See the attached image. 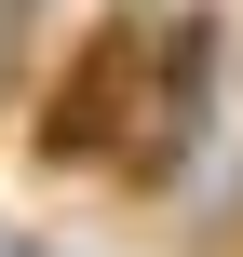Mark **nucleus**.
Listing matches in <instances>:
<instances>
[{
  "mask_svg": "<svg viewBox=\"0 0 243 257\" xmlns=\"http://www.w3.org/2000/svg\"><path fill=\"white\" fill-rule=\"evenodd\" d=\"M149 0H108V14H81L68 27V54L41 68V95H27V163L41 176H108L122 149H135V108H149Z\"/></svg>",
  "mask_w": 243,
  "mask_h": 257,
  "instance_id": "obj_1",
  "label": "nucleus"
},
{
  "mask_svg": "<svg viewBox=\"0 0 243 257\" xmlns=\"http://www.w3.org/2000/svg\"><path fill=\"white\" fill-rule=\"evenodd\" d=\"M216 81H230V14H216V0H189V14L149 41V108H135V149L108 163L135 203H176V190L203 176V136H216Z\"/></svg>",
  "mask_w": 243,
  "mask_h": 257,
  "instance_id": "obj_2",
  "label": "nucleus"
},
{
  "mask_svg": "<svg viewBox=\"0 0 243 257\" xmlns=\"http://www.w3.org/2000/svg\"><path fill=\"white\" fill-rule=\"evenodd\" d=\"M0 14H14V27H41V0H0Z\"/></svg>",
  "mask_w": 243,
  "mask_h": 257,
  "instance_id": "obj_3",
  "label": "nucleus"
}]
</instances>
